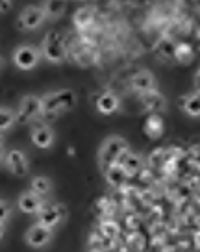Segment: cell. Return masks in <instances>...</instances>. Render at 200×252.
<instances>
[{"label":"cell","instance_id":"6da1fadb","mask_svg":"<svg viewBox=\"0 0 200 252\" xmlns=\"http://www.w3.org/2000/svg\"><path fill=\"white\" fill-rule=\"evenodd\" d=\"M76 93L72 89H59L41 96V117H57L76 106Z\"/></svg>","mask_w":200,"mask_h":252},{"label":"cell","instance_id":"7a4b0ae2","mask_svg":"<svg viewBox=\"0 0 200 252\" xmlns=\"http://www.w3.org/2000/svg\"><path fill=\"white\" fill-rule=\"evenodd\" d=\"M41 58L50 63H63L67 60V39L59 32H48L39 47Z\"/></svg>","mask_w":200,"mask_h":252},{"label":"cell","instance_id":"3957f363","mask_svg":"<svg viewBox=\"0 0 200 252\" xmlns=\"http://www.w3.org/2000/svg\"><path fill=\"white\" fill-rule=\"evenodd\" d=\"M128 152V143L124 141L119 135H112L108 137L102 147L98 150V163H100V169L104 171L113 163H119L120 158Z\"/></svg>","mask_w":200,"mask_h":252},{"label":"cell","instance_id":"277c9868","mask_svg":"<svg viewBox=\"0 0 200 252\" xmlns=\"http://www.w3.org/2000/svg\"><path fill=\"white\" fill-rule=\"evenodd\" d=\"M11 62L21 71H32L41 62V52L33 45H19L11 54Z\"/></svg>","mask_w":200,"mask_h":252},{"label":"cell","instance_id":"5b68a950","mask_svg":"<svg viewBox=\"0 0 200 252\" xmlns=\"http://www.w3.org/2000/svg\"><path fill=\"white\" fill-rule=\"evenodd\" d=\"M41 117V96L26 94L19 102V108L15 111V123L19 125H30Z\"/></svg>","mask_w":200,"mask_h":252},{"label":"cell","instance_id":"8992f818","mask_svg":"<svg viewBox=\"0 0 200 252\" xmlns=\"http://www.w3.org/2000/svg\"><path fill=\"white\" fill-rule=\"evenodd\" d=\"M65 219H67V206L61 204V202L45 204L37 213V224L50 230L57 228Z\"/></svg>","mask_w":200,"mask_h":252},{"label":"cell","instance_id":"52a82bcc","mask_svg":"<svg viewBox=\"0 0 200 252\" xmlns=\"http://www.w3.org/2000/svg\"><path fill=\"white\" fill-rule=\"evenodd\" d=\"M4 163H6L8 171L13 174V176H26V174L30 173L28 156L19 149H9L8 152L4 154Z\"/></svg>","mask_w":200,"mask_h":252},{"label":"cell","instance_id":"ba28073f","mask_svg":"<svg viewBox=\"0 0 200 252\" xmlns=\"http://www.w3.org/2000/svg\"><path fill=\"white\" fill-rule=\"evenodd\" d=\"M52 237H54V230L45 228L41 224H32L30 228L26 230L24 234V241L30 245L32 249H45L48 245L52 243Z\"/></svg>","mask_w":200,"mask_h":252},{"label":"cell","instance_id":"9c48e42d","mask_svg":"<svg viewBox=\"0 0 200 252\" xmlns=\"http://www.w3.org/2000/svg\"><path fill=\"white\" fill-rule=\"evenodd\" d=\"M47 21V17L43 13L41 6H26V8L21 11L19 15V26L26 32H32L37 30L39 26H43V23Z\"/></svg>","mask_w":200,"mask_h":252},{"label":"cell","instance_id":"30bf717a","mask_svg":"<svg viewBox=\"0 0 200 252\" xmlns=\"http://www.w3.org/2000/svg\"><path fill=\"white\" fill-rule=\"evenodd\" d=\"M130 87L139 94L150 93L156 89V78L150 71H137L130 78Z\"/></svg>","mask_w":200,"mask_h":252},{"label":"cell","instance_id":"8fae6325","mask_svg":"<svg viewBox=\"0 0 200 252\" xmlns=\"http://www.w3.org/2000/svg\"><path fill=\"white\" fill-rule=\"evenodd\" d=\"M139 100L143 104V110L150 111L152 115H158L160 111H165V108H167V98L158 89H154L150 93L139 94Z\"/></svg>","mask_w":200,"mask_h":252},{"label":"cell","instance_id":"7c38bea8","mask_svg":"<svg viewBox=\"0 0 200 252\" xmlns=\"http://www.w3.org/2000/svg\"><path fill=\"white\" fill-rule=\"evenodd\" d=\"M32 143L37 149H50L56 143V134L50 126L35 125L32 130Z\"/></svg>","mask_w":200,"mask_h":252},{"label":"cell","instance_id":"4fadbf2b","mask_svg":"<svg viewBox=\"0 0 200 252\" xmlns=\"http://www.w3.org/2000/svg\"><path fill=\"white\" fill-rule=\"evenodd\" d=\"M43 206H45V200L37 197L35 193H32L30 189L24 191L23 195L19 197V200H17V208L23 213H28V215H37Z\"/></svg>","mask_w":200,"mask_h":252},{"label":"cell","instance_id":"5bb4252c","mask_svg":"<svg viewBox=\"0 0 200 252\" xmlns=\"http://www.w3.org/2000/svg\"><path fill=\"white\" fill-rule=\"evenodd\" d=\"M120 108V98L113 91H104L98 94L96 98V110L102 115H112L115 111H119Z\"/></svg>","mask_w":200,"mask_h":252},{"label":"cell","instance_id":"9a60e30c","mask_svg":"<svg viewBox=\"0 0 200 252\" xmlns=\"http://www.w3.org/2000/svg\"><path fill=\"white\" fill-rule=\"evenodd\" d=\"M104 176H106V182H108L112 188H120V186L126 184V180L130 178L119 163H113V165H110L108 169H104Z\"/></svg>","mask_w":200,"mask_h":252},{"label":"cell","instance_id":"2e32d148","mask_svg":"<svg viewBox=\"0 0 200 252\" xmlns=\"http://www.w3.org/2000/svg\"><path fill=\"white\" fill-rule=\"evenodd\" d=\"M180 108L184 113H187L189 117L197 119L200 115V96L197 91H193V93L185 94L180 98Z\"/></svg>","mask_w":200,"mask_h":252},{"label":"cell","instance_id":"e0dca14e","mask_svg":"<svg viewBox=\"0 0 200 252\" xmlns=\"http://www.w3.org/2000/svg\"><path fill=\"white\" fill-rule=\"evenodd\" d=\"M119 165L124 169V173L128 174V176H132V174H137L141 169H143V159H141V156L139 154H134V152H126L124 156L120 158Z\"/></svg>","mask_w":200,"mask_h":252},{"label":"cell","instance_id":"ac0fdd59","mask_svg":"<svg viewBox=\"0 0 200 252\" xmlns=\"http://www.w3.org/2000/svg\"><path fill=\"white\" fill-rule=\"evenodd\" d=\"M52 188H54V184H52V180L48 178V176H33L32 182H30V191L32 193H35L37 197H41L43 200L50 195V191H52Z\"/></svg>","mask_w":200,"mask_h":252},{"label":"cell","instance_id":"d6986e66","mask_svg":"<svg viewBox=\"0 0 200 252\" xmlns=\"http://www.w3.org/2000/svg\"><path fill=\"white\" fill-rule=\"evenodd\" d=\"M95 13L96 9L93 6H82V8H78L76 13H74V26L78 30H86L89 24L95 21Z\"/></svg>","mask_w":200,"mask_h":252},{"label":"cell","instance_id":"ffe728a7","mask_svg":"<svg viewBox=\"0 0 200 252\" xmlns=\"http://www.w3.org/2000/svg\"><path fill=\"white\" fill-rule=\"evenodd\" d=\"M163 128H165L163 119L160 115H150L144 123V134L148 135L150 139H156V137H160L163 134Z\"/></svg>","mask_w":200,"mask_h":252},{"label":"cell","instance_id":"44dd1931","mask_svg":"<svg viewBox=\"0 0 200 252\" xmlns=\"http://www.w3.org/2000/svg\"><path fill=\"white\" fill-rule=\"evenodd\" d=\"M41 9L47 19H59L65 13L67 4L65 2H45V4H41Z\"/></svg>","mask_w":200,"mask_h":252},{"label":"cell","instance_id":"7402d4cb","mask_svg":"<svg viewBox=\"0 0 200 252\" xmlns=\"http://www.w3.org/2000/svg\"><path fill=\"white\" fill-rule=\"evenodd\" d=\"M172 58L178 60L180 63H189L195 58V50L187 43H178L176 47H174V56Z\"/></svg>","mask_w":200,"mask_h":252},{"label":"cell","instance_id":"603a6c76","mask_svg":"<svg viewBox=\"0 0 200 252\" xmlns=\"http://www.w3.org/2000/svg\"><path fill=\"white\" fill-rule=\"evenodd\" d=\"M17 123H15V111L9 110V108H4V106H0V134L2 132H6L9 128H13Z\"/></svg>","mask_w":200,"mask_h":252},{"label":"cell","instance_id":"cb8c5ba5","mask_svg":"<svg viewBox=\"0 0 200 252\" xmlns=\"http://www.w3.org/2000/svg\"><path fill=\"white\" fill-rule=\"evenodd\" d=\"M174 43L171 39H161L158 45H156V50H158V54L163 56V58H171V56H174Z\"/></svg>","mask_w":200,"mask_h":252},{"label":"cell","instance_id":"d4e9b609","mask_svg":"<svg viewBox=\"0 0 200 252\" xmlns=\"http://www.w3.org/2000/svg\"><path fill=\"white\" fill-rule=\"evenodd\" d=\"M102 232H104L106 237H115L119 228H117V224L113 220H106V222H102Z\"/></svg>","mask_w":200,"mask_h":252},{"label":"cell","instance_id":"484cf974","mask_svg":"<svg viewBox=\"0 0 200 252\" xmlns=\"http://www.w3.org/2000/svg\"><path fill=\"white\" fill-rule=\"evenodd\" d=\"M9 217H11V208L4 198H0V222H8Z\"/></svg>","mask_w":200,"mask_h":252},{"label":"cell","instance_id":"4316f807","mask_svg":"<svg viewBox=\"0 0 200 252\" xmlns=\"http://www.w3.org/2000/svg\"><path fill=\"white\" fill-rule=\"evenodd\" d=\"M165 154H167V152H165L163 149L158 150V152H154L152 156H150V163H152V165H161V163H167V161H165Z\"/></svg>","mask_w":200,"mask_h":252},{"label":"cell","instance_id":"83f0119b","mask_svg":"<svg viewBox=\"0 0 200 252\" xmlns=\"http://www.w3.org/2000/svg\"><path fill=\"white\" fill-rule=\"evenodd\" d=\"M11 8H13V4H11V2H6V0H4V2H0V13H6V11H9Z\"/></svg>","mask_w":200,"mask_h":252},{"label":"cell","instance_id":"f1b7e54d","mask_svg":"<svg viewBox=\"0 0 200 252\" xmlns=\"http://www.w3.org/2000/svg\"><path fill=\"white\" fill-rule=\"evenodd\" d=\"M6 236V222H0V241Z\"/></svg>","mask_w":200,"mask_h":252},{"label":"cell","instance_id":"f546056e","mask_svg":"<svg viewBox=\"0 0 200 252\" xmlns=\"http://www.w3.org/2000/svg\"><path fill=\"white\" fill-rule=\"evenodd\" d=\"M4 154H6V150L4 147H0V163H4Z\"/></svg>","mask_w":200,"mask_h":252},{"label":"cell","instance_id":"4dcf8cb0","mask_svg":"<svg viewBox=\"0 0 200 252\" xmlns=\"http://www.w3.org/2000/svg\"><path fill=\"white\" fill-rule=\"evenodd\" d=\"M0 147H4V135L0 134Z\"/></svg>","mask_w":200,"mask_h":252},{"label":"cell","instance_id":"1f68e13d","mask_svg":"<svg viewBox=\"0 0 200 252\" xmlns=\"http://www.w3.org/2000/svg\"><path fill=\"white\" fill-rule=\"evenodd\" d=\"M2 67H4V58L0 56V69H2Z\"/></svg>","mask_w":200,"mask_h":252}]
</instances>
